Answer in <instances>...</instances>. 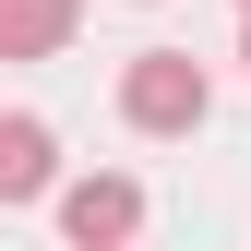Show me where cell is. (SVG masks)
I'll list each match as a JSON object with an SVG mask.
<instances>
[{
    "instance_id": "obj_4",
    "label": "cell",
    "mask_w": 251,
    "mask_h": 251,
    "mask_svg": "<svg viewBox=\"0 0 251 251\" xmlns=\"http://www.w3.org/2000/svg\"><path fill=\"white\" fill-rule=\"evenodd\" d=\"M84 24V0H0V60H48Z\"/></svg>"
},
{
    "instance_id": "obj_6",
    "label": "cell",
    "mask_w": 251,
    "mask_h": 251,
    "mask_svg": "<svg viewBox=\"0 0 251 251\" xmlns=\"http://www.w3.org/2000/svg\"><path fill=\"white\" fill-rule=\"evenodd\" d=\"M239 12H251V0H239Z\"/></svg>"
},
{
    "instance_id": "obj_5",
    "label": "cell",
    "mask_w": 251,
    "mask_h": 251,
    "mask_svg": "<svg viewBox=\"0 0 251 251\" xmlns=\"http://www.w3.org/2000/svg\"><path fill=\"white\" fill-rule=\"evenodd\" d=\"M239 72H251V36H239Z\"/></svg>"
},
{
    "instance_id": "obj_2",
    "label": "cell",
    "mask_w": 251,
    "mask_h": 251,
    "mask_svg": "<svg viewBox=\"0 0 251 251\" xmlns=\"http://www.w3.org/2000/svg\"><path fill=\"white\" fill-rule=\"evenodd\" d=\"M60 239L72 251H132L144 239V179H120V168L72 179V192H60Z\"/></svg>"
},
{
    "instance_id": "obj_3",
    "label": "cell",
    "mask_w": 251,
    "mask_h": 251,
    "mask_svg": "<svg viewBox=\"0 0 251 251\" xmlns=\"http://www.w3.org/2000/svg\"><path fill=\"white\" fill-rule=\"evenodd\" d=\"M48 179H60V144H48V120H36V108H12V120H0V203H36Z\"/></svg>"
},
{
    "instance_id": "obj_1",
    "label": "cell",
    "mask_w": 251,
    "mask_h": 251,
    "mask_svg": "<svg viewBox=\"0 0 251 251\" xmlns=\"http://www.w3.org/2000/svg\"><path fill=\"white\" fill-rule=\"evenodd\" d=\"M120 120H132V132H203V120H215V72H203L192 48H132Z\"/></svg>"
}]
</instances>
